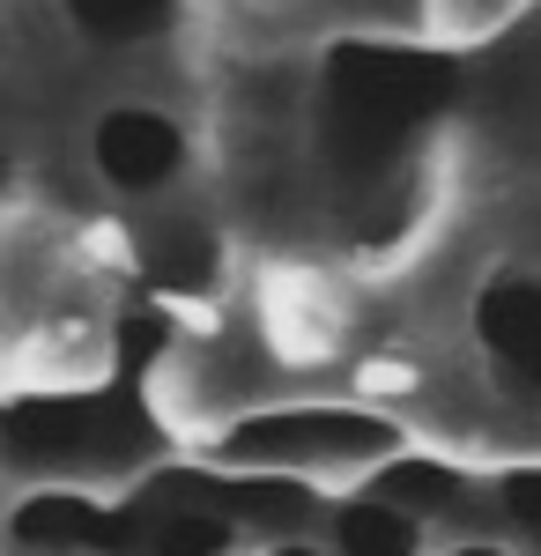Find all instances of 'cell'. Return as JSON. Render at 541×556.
Returning <instances> with one entry per match:
<instances>
[{"instance_id":"obj_1","label":"cell","mask_w":541,"mask_h":556,"mask_svg":"<svg viewBox=\"0 0 541 556\" xmlns=\"http://www.w3.org/2000/svg\"><path fill=\"white\" fill-rule=\"evenodd\" d=\"M460 104V60L430 45L341 38L312 83V149L349 215H401L438 127Z\"/></svg>"},{"instance_id":"obj_15","label":"cell","mask_w":541,"mask_h":556,"mask_svg":"<svg viewBox=\"0 0 541 556\" xmlns=\"http://www.w3.org/2000/svg\"><path fill=\"white\" fill-rule=\"evenodd\" d=\"M8 505H15V497H8V490H0V527H8Z\"/></svg>"},{"instance_id":"obj_12","label":"cell","mask_w":541,"mask_h":556,"mask_svg":"<svg viewBox=\"0 0 541 556\" xmlns=\"http://www.w3.org/2000/svg\"><path fill=\"white\" fill-rule=\"evenodd\" d=\"M490 497H498V519L512 527V542L541 556V468H504L490 482Z\"/></svg>"},{"instance_id":"obj_8","label":"cell","mask_w":541,"mask_h":556,"mask_svg":"<svg viewBox=\"0 0 541 556\" xmlns=\"http://www.w3.org/2000/svg\"><path fill=\"white\" fill-rule=\"evenodd\" d=\"M67 30L97 52H141V45L178 38L186 23V0H60Z\"/></svg>"},{"instance_id":"obj_6","label":"cell","mask_w":541,"mask_h":556,"mask_svg":"<svg viewBox=\"0 0 541 556\" xmlns=\"http://www.w3.org/2000/svg\"><path fill=\"white\" fill-rule=\"evenodd\" d=\"M467 327H475L490 379L519 401H541V275L534 267H498L467 304Z\"/></svg>"},{"instance_id":"obj_2","label":"cell","mask_w":541,"mask_h":556,"mask_svg":"<svg viewBox=\"0 0 541 556\" xmlns=\"http://www.w3.org/2000/svg\"><path fill=\"white\" fill-rule=\"evenodd\" d=\"M164 424L141 408L134 379L83 393H15L0 401V468L45 475L83 490V475H149L164 468Z\"/></svg>"},{"instance_id":"obj_3","label":"cell","mask_w":541,"mask_h":556,"mask_svg":"<svg viewBox=\"0 0 541 556\" xmlns=\"http://www.w3.org/2000/svg\"><path fill=\"white\" fill-rule=\"evenodd\" d=\"M408 438L393 416L356 408V401H290V408H252L215 438L223 475H282V482H327V475H372Z\"/></svg>"},{"instance_id":"obj_7","label":"cell","mask_w":541,"mask_h":556,"mask_svg":"<svg viewBox=\"0 0 541 556\" xmlns=\"http://www.w3.org/2000/svg\"><path fill=\"white\" fill-rule=\"evenodd\" d=\"M0 534H8L15 556H97L104 549V497L97 490H67V482L23 490L8 505Z\"/></svg>"},{"instance_id":"obj_5","label":"cell","mask_w":541,"mask_h":556,"mask_svg":"<svg viewBox=\"0 0 541 556\" xmlns=\"http://www.w3.org/2000/svg\"><path fill=\"white\" fill-rule=\"evenodd\" d=\"M89 172L119 201H171L193 178V127L171 104H104L89 119Z\"/></svg>"},{"instance_id":"obj_9","label":"cell","mask_w":541,"mask_h":556,"mask_svg":"<svg viewBox=\"0 0 541 556\" xmlns=\"http://www.w3.org/2000/svg\"><path fill=\"white\" fill-rule=\"evenodd\" d=\"M319 527H327V556H423V519H408L372 490L334 497Z\"/></svg>"},{"instance_id":"obj_13","label":"cell","mask_w":541,"mask_h":556,"mask_svg":"<svg viewBox=\"0 0 541 556\" xmlns=\"http://www.w3.org/2000/svg\"><path fill=\"white\" fill-rule=\"evenodd\" d=\"M260 556H327V542H304V534H290V542H267Z\"/></svg>"},{"instance_id":"obj_4","label":"cell","mask_w":541,"mask_h":556,"mask_svg":"<svg viewBox=\"0 0 541 556\" xmlns=\"http://www.w3.org/2000/svg\"><path fill=\"white\" fill-rule=\"evenodd\" d=\"M238 513L223 468H149L119 497H104V549L97 556H230Z\"/></svg>"},{"instance_id":"obj_11","label":"cell","mask_w":541,"mask_h":556,"mask_svg":"<svg viewBox=\"0 0 541 556\" xmlns=\"http://www.w3.org/2000/svg\"><path fill=\"white\" fill-rule=\"evenodd\" d=\"M149 282L156 290H209L215 282V245L193 230V223H164L156 238H149Z\"/></svg>"},{"instance_id":"obj_14","label":"cell","mask_w":541,"mask_h":556,"mask_svg":"<svg viewBox=\"0 0 541 556\" xmlns=\"http://www.w3.org/2000/svg\"><path fill=\"white\" fill-rule=\"evenodd\" d=\"M445 556H519V549H504V542H460V549H445Z\"/></svg>"},{"instance_id":"obj_10","label":"cell","mask_w":541,"mask_h":556,"mask_svg":"<svg viewBox=\"0 0 541 556\" xmlns=\"http://www.w3.org/2000/svg\"><path fill=\"white\" fill-rule=\"evenodd\" d=\"M364 490L372 497H386V505H401L408 519H453L467 513V497H475V482L453 468V460H430V453H393L386 468L364 475Z\"/></svg>"}]
</instances>
